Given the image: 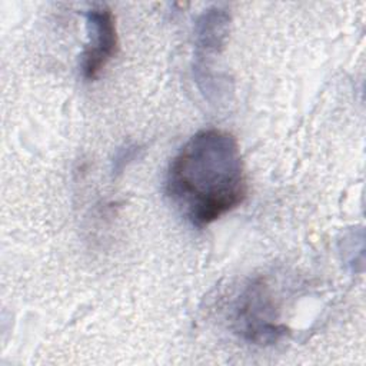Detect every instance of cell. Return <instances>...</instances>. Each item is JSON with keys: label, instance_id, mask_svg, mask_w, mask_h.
I'll return each instance as SVG.
<instances>
[{"label": "cell", "instance_id": "cell-1", "mask_svg": "<svg viewBox=\"0 0 366 366\" xmlns=\"http://www.w3.org/2000/svg\"><path fill=\"white\" fill-rule=\"evenodd\" d=\"M166 193L182 216L204 227L246 197L247 183L233 134L206 129L192 136L169 164Z\"/></svg>", "mask_w": 366, "mask_h": 366}, {"label": "cell", "instance_id": "cell-4", "mask_svg": "<svg viewBox=\"0 0 366 366\" xmlns=\"http://www.w3.org/2000/svg\"><path fill=\"white\" fill-rule=\"evenodd\" d=\"M229 34V14L220 9L207 10L196 24V57L217 54L226 43Z\"/></svg>", "mask_w": 366, "mask_h": 366}, {"label": "cell", "instance_id": "cell-3", "mask_svg": "<svg viewBox=\"0 0 366 366\" xmlns=\"http://www.w3.org/2000/svg\"><path fill=\"white\" fill-rule=\"evenodd\" d=\"M87 41L80 57V71L86 80H94L116 56L119 39L113 11L104 6H93L86 11Z\"/></svg>", "mask_w": 366, "mask_h": 366}, {"label": "cell", "instance_id": "cell-2", "mask_svg": "<svg viewBox=\"0 0 366 366\" xmlns=\"http://www.w3.org/2000/svg\"><path fill=\"white\" fill-rule=\"evenodd\" d=\"M234 326L243 339L260 346L277 343L287 335V327L277 322L272 295L263 280L252 282L239 296Z\"/></svg>", "mask_w": 366, "mask_h": 366}]
</instances>
